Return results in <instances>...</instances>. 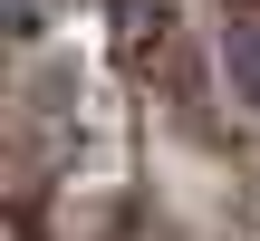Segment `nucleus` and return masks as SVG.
<instances>
[{"instance_id":"nucleus-1","label":"nucleus","mask_w":260,"mask_h":241,"mask_svg":"<svg viewBox=\"0 0 260 241\" xmlns=\"http://www.w3.org/2000/svg\"><path fill=\"white\" fill-rule=\"evenodd\" d=\"M232 58H241V77H251V97H260V29H232Z\"/></svg>"},{"instance_id":"nucleus-2","label":"nucleus","mask_w":260,"mask_h":241,"mask_svg":"<svg viewBox=\"0 0 260 241\" xmlns=\"http://www.w3.org/2000/svg\"><path fill=\"white\" fill-rule=\"evenodd\" d=\"M10 19H19V29H39V19H48V10H39V0H19V10H10Z\"/></svg>"}]
</instances>
